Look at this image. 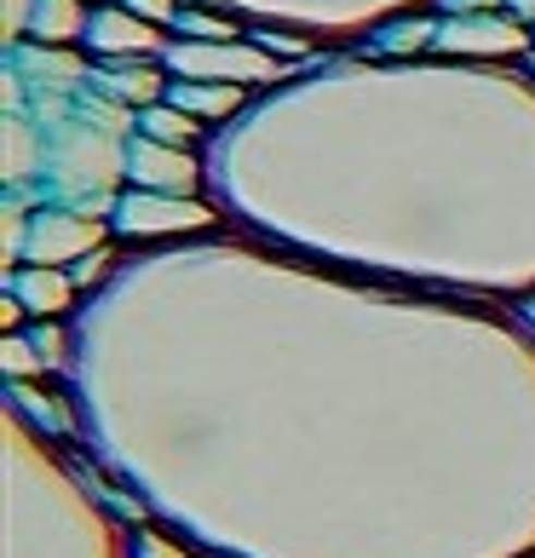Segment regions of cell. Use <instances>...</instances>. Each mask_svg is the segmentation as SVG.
<instances>
[{"label":"cell","instance_id":"1","mask_svg":"<svg viewBox=\"0 0 535 558\" xmlns=\"http://www.w3.org/2000/svg\"><path fill=\"white\" fill-rule=\"evenodd\" d=\"M17 282H24V300H29V305H40V312H58V305L70 300V282H58V277H47V271L17 277Z\"/></svg>","mask_w":535,"mask_h":558},{"label":"cell","instance_id":"2","mask_svg":"<svg viewBox=\"0 0 535 558\" xmlns=\"http://www.w3.org/2000/svg\"><path fill=\"white\" fill-rule=\"evenodd\" d=\"M173 98H179V105H196V110H214V116H224V110L236 105L231 87H179Z\"/></svg>","mask_w":535,"mask_h":558},{"label":"cell","instance_id":"3","mask_svg":"<svg viewBox=\"0 0 535 558\" xmlns=\"http://www.w3.org/2000/svg\"><path fill=\"white\" fill-rule=\"evenodd\" d=\"M75 24V12H70V0H40V29L58 35V29H70Z\"/></svg>","mask_w":535,"mask_h":558},{"label":"cell","instance_id":"4","mask_svg":"<svg viewBox=\"0 0 535 558\" xmlns=\"http://www.w3.org/2000/svg\"><path fill=\"white\" fill-rule=\"evenodd\" d=\"M138 558H184L173 542H161V535H138Z\"/></svg>","mask_w":535,"mask_h":558},{"label":"cell","instance_id":"5","mask_svg":"<svg viewBox=\"0 0 535 558\" xmlns=\"http://www.w3.org/2000/svg\"><path fill=\"white\" fill-rule=\"evenodd\" d=\"M127 7H138L144 17H168V0H127Z\"/></svg>","mask_w":535,"mask_h":558},{"label":"cell","instance_id":"6","mask_svg":"<svg viewBox=\"0 0 535 558\" xmlns=\"http://www.w3.org/2000/svg\"><path fill=\"white\" fill-rule=\"evenodd\" d=\"M35 340H40V351H47V357H58V335H52V328H35Z\"/></svg>","mask_w":535,"mask_h":558},{"label":"cell","instance_id":"7","mask_svg":"<svg viewBox=\"0 0 535 558\" xmlns=\"http://www.w3.org/2000/svg\"><path fill=\"white\" fill-rule=\"evenodd\" d=\"M530 312H535V305H530Z\"/></svg>","mask_w":535,"mask_h":558}]
</instances>
